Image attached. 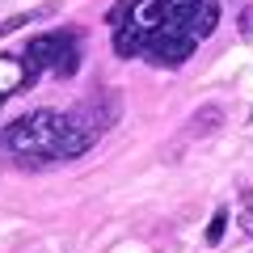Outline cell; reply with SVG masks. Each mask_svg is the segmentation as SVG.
<instances>
[{
    "mask_svg": "<svg viewBox=\"0 0 253 253\" xmlns=\"http://www.w3.org/2000/svg\"><path fill=\"white\" fill-rule=\"evenodd\" d=\"M38 13H42V9H38ZM38 13H17V17H9L4 26H0V38H4V34H13V30H21L30 17H38Z\"/></svg>",
    "mask_w": 253,
    "mask_h": 253,
    "instance_id": "obj_6",
    "label": "cell"
},
{
    "mask_svg": "<svg viewBox=\"0 0 253 253\" xmlns=\"http://www.w3.org/2000/svg\"><path fill=\"white\" fill-rule=\"evenodd\" d=\"M118 59L181 68L219 26L215 0H118L106 13Z\"/></svg>",
    "mask_w": 253,
    "mask_h": 253,
    "instance_id": "obj_1",
    "label": "cell"
},
{
    "mask_svg": "<svg viewBox=\"0 0 253 253\" xmlns=\"http://www.w3.org/2000/svg\"><path fill=\"white\" fill-rule=\"evenodd\" d=\"M236 26H241V34H245V38L253 34V4H249V9H241V21H236Z\"/></svg>",
    "mask_w": 253,
    "mask_h": 253,
    "instance_id": "obj_7",
    "label": "cell"
},
{
    "mask_svg": "<svg viewBox=\"0 0 253 253\" xmlns=\"http://www.w3.org/2000/svg\"><path fill=\"white\" fill-rule=\"evenodd\" d=\"M38 81H42V72L30 63L26 51H4V55H0V106H4L13 93L34 89Z\"/></svg>",
    "mask_w": 253,
    "mask_h": 253,
    "instance_id": "obj_4",
    "label": "cell"
},
{
    "mask_svg": "<svg viewBox=\"0 0 253 253\" xmlns=\"http://www.w3.org/2000/svg\"><path fill=\"white\" fill-rule=\"evenodd\" d=\"M21 51L30 55L42 76H55V81H72L81 72V34L76 30H46V34H34Z\"/></svg>",
    "mask_w": 253,
    "mask_h": 253,
    "instance_id": "obj_3",
    "label": "cell"
},
{
    "mask_svg": "<svg viewBox=\"0 0 253 253\" xmlns=\"http://www.w3.org/2000/svg\"><path fill=\"white\" fill-rule=\"evenodd\" d=\"M224 232H228V207H215V215H211V224H207V245L211 249L224 241Z\"/></svg>",
    "mask_w": 253,
    "mask_h": 253,
    "instance_id": "obj_5",
    "label": "cell"
},
{
    "mask_svg": "<svg viewBox=\"0 0 253 253\" xmlns=\"http://www.w3.org/2000/svg\"><path fill=\"white\" fill-rule=\"evenodd\" d=\"M114 118H118L114 97H89L72 110H30L0 131V148L21 169H46V165L84 156L110 131Z\"/></svg>",
    "mask_w": 253,
    "mask_h": 253,
    "instance_id": "obj_2",
    "label": "cell"
}]
</instances>
